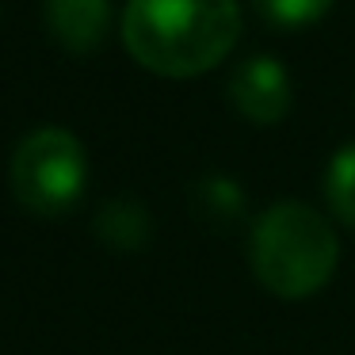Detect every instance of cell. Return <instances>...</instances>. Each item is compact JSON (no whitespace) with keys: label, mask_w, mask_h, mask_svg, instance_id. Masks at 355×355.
Masks as SVG:
<instances>
[{"label":"cell","mask_w":355,"mask_h":355,"mask_svg":"<svg viewBox=\"0 0 355 355\" xmlns=\"http://www.w3.org/2000/svg\"><path fill=\"white\" fill-rule=\"evenodd\" d=\"M248 252L263 286L286 298H302L329 283L340 241L324 214H317L309 202L279 199L252 222Z\"/></svg>","instance_id":"2"},{"label":"cell","mask_w":355,"mask_h":355,"mask_svg":"<svg viewBox=\"0 0 355 355\" xmlns=\"http://www.w3.org/2000/svg\"><path fill=\"white\" fill-rule=\"evenodd\" d=\"M324 195L344 222L355 225V141L340 146L324 168Z\"/></svg>","instance_id":"7"},{"label":"cell","mask_w":355,"mask_h":355,"mask_svg":"<svg viewBox=\"0 0 355 355\" xmlns=\"http://www.w3.org/2000/svg\"><path fill=\"white\" fill-rule=\"evenodd\" d=\"M96 230H100L103 241H111L119 248H138L149 233V210L134 199H111L96 214Z\"/></svg>","instance_id":"6"},{"label":"cell","mask_w":355,"mask_h":355,"mask_svg":"<svg viewBox=\"0 0 355 355\" xmlns=\"http://www.w3.org/2000/svg\"><path fill=\"white\" fill-rule=\"evenodd\" d=\"M46 24L69 50H92L103 42L111 24V0H42Z\"/></svg>","instance_id":"5"},{"label":"cell","mask_w":355,"mask_h":355,"mask_svg":"<svg viewBox=\"0 0 355 355\" xmlns=\"http://www.w3.org/2000/svg\"><path fill=\"white\" fill-rule=\"evenodd\" d=\"M199 202L214 222H230V218H241V210H245V191L230 176H207L199 184Z\"/></svg>","instance_id":"8"},{"label":"cell","mask_w":355,"mask_h":355,"mask_svg":"<svg viewBox=\"0 0 355 355\" xmlns=\"http://www.w3.org/2000/svg\"><path fill=\"white\" fill-rule=\"evenodd\" d=\"M230 100L256 123H275L291 107V77L286 65L271 54H252L233 69Z\"/></svg>","instance_id":"4"},{"label":"cell","mask_w":355,"mask_h":355,"mask_svg":"<svg viewBox=\"0 0 355 355\" xmlns=\"http://www.w3.org/2000/svg\"><path fill=\"white\" fill-rule=\"evenodd\" d=\"M332 0H256L263 19L279 27H302V24H313L321 12H329Z\"/></svg>","instance_id":"9"},{"label":"cell","mask_w":355,"mask_h":355,"mask_svg":"<svg viewBox=\"0 0 355 355\" xmlns=\"http://www.w3.org/2000/svg\"><path fill=\"white\" fill-rule=\"evenodd\" d=\"M88 180V153L65 126H35L12 153V191L35 214H62Z\"/></svg>","instance_id":"3"},{"label":"cell","mask_w":355,"mask_h":355,"mask_svg":"<svg viewBox=\"0 0 355 355\" xmlns=\"http://www.w3.org/2000/svg\"><path fill=\"white\" fill-rule=\"evenodd\" d=\"M123 42L141 65L191 77L218 65L241 35L237 0H126Z\"/></svg>","instance_id":"1"}]
</instances>
